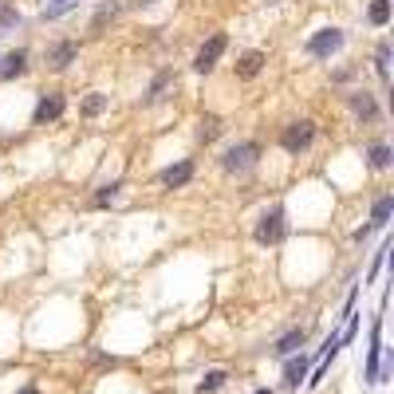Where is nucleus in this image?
I'll return each instance as SVG.
<instances>
[{"instance_id": "nucleus-10", "label": "nucleus", "mask_w": 394, "mask_h": 394, "mask_svg": "<svg viewBox=\"0 0 394 394\" xmlns=\"http://www.w3.org/2000/svg\"><path fill=\"white\" fill-rule=\"evenodd\" d=\"M264 63H268V55L252 48V51H241V55H237L233 71H237V79H257V75L264 71Z\"/></svg>"}, {"instance_id": "nucleus-22", "label": "nucleus", "mask_w": 394, "mask_h": 394, "mask_svg": "<svg viewBox=\"0 0 394 394\" xmlns=\"http://www.w3.org/2000/svg\"><path fill=\"white\" fill-rule=\"evenodd\" d=\"M375 71H379L382 79H391V44H386V40H382L379 51H375Z\"/></svg>"}, {"instance_id": "nucleus-9", "label": "nucleus", "mask_w": 394, "mask_h": 394, "mask_svg": "<svg viewBox=\"0 0 394 394\" xmlns=\"http://www.w3.org/2000/svg\"><path fill=\"white\" fill-rule=\"evenodd\" d=\"M347 103H351V111H355L359 123H379V119H382L379 103H375V95H370V91H351V95H347Z\"/></svg>"}, {"instance_id": "nucleus-26", "label": "nucleus", "mask_w": 394, "mask_h": 394, "mask_svg": "<svg viewBox=\"0 0 394 394\" xmlns=\"http://www.w3.org/2000/svg\"><path fill=\"white\" fill-rule=\"evenodd\" d=\"M382 260H386V245H382L379 252H375V260H370V272H367V280H375V276L382 272Z\"/></svg>"}, {"instance_id": "nucleus-24", "label": "nucleus", "mask_w": 394, "mask_h": 394, "mask_svg": "<svg viewBox=\"0 0 394 394\" xmlns=\"http://www.w3.org/2000/svg\"><path fill=\"white\" fill-rule=\"evenodd\" d=\"M16 24H20V12L8 8V4H0V36H4L8 28H16Z\"/></svg>"}, {"instance_id": "nucleus-17", "label": "nucleus", "mask_w": 394, "mask_h": 394, "mask_svg": "<svg viewBox=\"0 0 394 394\" xmlns=\"http://www.w3.org/2000/svg\"><path fill=\"white\" fill-rule=\"evenodd\" d=\"M367 162H370V170H391L394 154H391L386 142H370V146H367Z\"/></svg>"}, {"instance_id": "nucleus-7", "label": "nucleus", "mask_w": 394, "mask_h": 394, "mask_svg": "<svg viewBox=\"0 0 394 394\" xmlns=\"http://www.w3.org/2000/svg\"><path fill=\"white\" fill-rule=\"evenodd\" d=\"M63 111H67V98H63L60 91H48V95H40L36 111H32V123H36V126H48V123H55Z\"/></svg>"}, {"instance_id": "nucleus-11", "label": "nucleus", "mask_w": 394, "mask_h": 394, "mask_svg": "<svg viewBox=\"0 0 394 394\" xmlns=\"http://www.w3.org/2000/svg\"><path fill=\"white\" fill-rule=\"evenodd\" d=\"M194 182V162L182 158V162H173V166H166L162 170V185H170V189H182V185Z\"/></svg>"}, {"instance_id": "nucleus-23", "label": "nucleus", "mask_w": 394, "mask_h": 394, "mask_svg": "<svg viewBox=\"0 0 394 394\" xmlns=\"http://www.w3.org/2000/svg\"><path fill=\"white\" fill-rule=\"evenodd\" d=\"M119 194H123V182H111V185H103L95 194V205H111V201H119Z\"/></svg>"}, {"instance_id": "nucleus-13", "label": "nucleus", "mask_w": 394, "mask_h": 394, "mask_svg": "<svg viewBox=\"0 0 394 394\" xmlns=\"http://www.w3.org/2000/svg\"><path fill=\"white\" fill-rule=\"evenodd\" d=\"M308 379V359L300 355H288L284 359V386H288V391H300V382Z\"/></svg>"}, {"instance_id": "nucleus-15", "label": "nucleus", "mask_w": 394, "mask_h": 394, "mask_svg": "<svg viewBox=\"0 0 394 394\" xmlns=\"http://www.w3.org/2000/svg\"><path fill=\"white\" fill-rule=\"evenodd\" d=\"M394 213V194H382L375 205H370V229H386Z\"/></svg>"}, {"instance_id": "nucleus-4", "label": "nucleus", "mask_w": 394, "mask_h": 394, "mask_svg": "<svg viewBox=\"0 0 394 394\" xmlns=\"http://www.w3.org/2000/svg\"><path fill=\"white\" fill-rule=\"evenodd\" d=\"M343 44H347L343 28H320V32H311L308 36V55L311 60H332Z\"/></svg>"}, {"instance_id": "nucleus-2", "label": "nucleus", "mask_w": 394, "mask_h": 394, "mask_svg": "<svg viewBox=\"0 0 394 394\" xmlns=\"http://www.w3.org/2000/svg\"><path fill=\"white\" fill-rule=\"evenodd\" d=\"M311 142H316V123L311 119H296L280 130V146L288 154H304V150H311Z\"/></svg>"}, {"instance_id": "nucleus-14", "label": "nucleus", "mask_w": 394, "mask_h": 394, "mask_svg": "<svg viewBox=\"0 0 394 394\" xmlns=\"http://www.w3.org/2000/svg\"><path fill=\"white\" fill-rule=\"evenodd\" d=\"M28 71V51L24 48H12L4 60H0V79H16V75Z\"/></svg>"}, {"instance_id": "nucleus-8", "label": "nucleus", "mask_w": 394, "mask_h": 394, "mask_svg": "<svg viewBox=\"0 0 394 394\" xmlns=\"http://www.w3.org/2000/svg\"><path fill=\"white\" fill-rule=\"evenodd\" d=\"M75 55H79V44H75V40H55V44H48V51H44V60H48L51 71H67L75 63Z\"/></svg>"}, {"instance_id": "nucleus-30", "label": "nucleus", "mask_w": 394, "mask_h": 394, "mask_svg": "<svg viewBox=\"0 0 394 394\" xmlns=\"http://www.w3.org/2000/svg\"><path fill=\"white\" fill-rule=\"evenodd\" d=\"M257 394H272V391H268V386H260V391H257Z\"/></svg>"}, {"instance_id": "nucleus-3", "label": "nucleus", "mask_w": 394, "mask_h": 394, "mask_svg": "<svg viewBox=\"0 0 394 394\" xmlns=\"http://www.w3.org/2000/svg\"><path fill=\"white\" fill-rule=\"evenodd\" d=\"M288 213H284V205H272V209L260 213L257 229H252V237H257V245H276L284 233H288V221H284Z\"/></svg>"}, {"instance_id": "nucleus-1", "label": "nucleus", "mask_w": 394, "mask_h": 394, "mask_svg": "<svg viewBox=\"0 0 394 394\" xmlns=\"http://www.w3.org/2000/svg\"><path fill=\"white\" fill-rule=\"evenodd\" d=\"M260 162V142H237L221 154V170L225 173H248Z\"/></svg>"}, {"instance_id": "nucleus-12", "label": "nucleus", "mask_w": 394, "mask_h": 394, "mask_svg": "<svg viewBox=\"0 0 394 394\" xmlns=\"http://www.w3.org/2000/svg\"><path fill=\"white\" fill-rule=\"evenodd\" d=\"M304 343H308V332H304V327H292V332H284L280 339H276L272 351H276V359H288V355H296Z\"/></svg>"}, {"instance_id": "nucleus-28", "label": "nucleus", "mask_w": 394, "mask_h": 394, "mask_svg": "<svg viewBox=\"0 0 394 394\" xmlns=\"http://www.w3.org/2000/svg\"><path fill=\"white\" fill-rule=\"evenodd\" d=\"M130 4H135V8H146V4H154V0H130Z\"/></svg>"}, {"instance_id": "nucleus-29", "label": "nucleus", "mask_w": 394, "mask_h": 394, "mask_svg": "<svg viewBox=\"0 0 394 394\" xmlns=\"http://www.w3.org/2000/svg\"><path fill=\"white\" fill-rule=\"evenodd\" d=\"M16 394H40V386H24V391H16Z\"/></svg>"}, {"instance_id": "nucleus-18", "label": "nucleus", "mask_w": 394, "mask_h": 394, "mask_svg": "<svg viewBox=\"0 0 394 394\" xmlns=\"http://www.w3.org/2000/svg\"><path fill=\"white\" fill-rule=\"evenodd\" d=\"M221 135H225V119L205 114V119H201V126H197V138H201V142H217Z\"/></svg>"}, {"instance_id": "nucleus-5", "label": "nucleus", "mask_w": 394, "mask_h": 394, "mask_svg": "<svg viewBox=\"0 0 394 394\" xmlns=\"http://www.w3.org/2000/svg\"><path fill=\"white\" fill-rule=\"evenodd\" d=\"M225 48H229V36L225 32H213L201 48H197V55H194V71L197 75H209L213 67H217V60L225 55Z\"/></svg>"}, {"instance_id": "nucleus-6", "label": "nucleus", "mask_w": 394, "mask_h": 394, "mask_svg": "<svg viewBox=\"0 0 394 394\" xmlns=\"http://www.w3.org/2000/svg\"><path fill=\"white\" fill-rule=\"evenodd\" d=\"M367 382L379 386L382 382V320L370 323V347H367Z\"/></svg>"}, {"instance_id": "nucleus-25", "label": "nucleus", "mask_w": 394, "mask_h": 394, "mask_svg": "<svg viewBox=\"0 0 394 394\" xmlns=\"http://www.w3.org/2000/svg\"><path fill=\"white\" fill-rule=\"evenodd\" d=\"M114 12H119V4H103V8H98V12H95V24H91V28H95V32H98V28L107 24V20H111Z\"/></svg>"}, {"instance_id": "nucleus-19", "label": "nucleus", "mask_w": 394, "mask_h": 394, "mask_svg": "<svg viewBox=\"0 0 394 394\" xmlns=\"http://www.w3.org/2000/svg\"><path fill=\"white\" fill-rule=\"evenodd\" d=\"M391 12H394V8H391V0H370L367 20H370L375 28H386V24H391Z\"/></svg>"}, {"instance_id": "nucleus-16", "label": "nucleus", "mask_w": 394, "mask_h": 394, "mask_svg": "<svg viewBox=\"0 0 394 394\" xmlns=\"http://www.w3.org/2000/svg\"><path fill=\"white\" fill-rule=\"evenodd\" d=\"M107 107H111V98L103 95V91H91V95L79 103V114H83V119H98V114L107 111Z\"/></svg>"}, {"instance_id": "nucleus-31", "label": "nucleus", "mask_w": 394, "mask_h": 394, "mask_svg": "<svg viewBox=\"0 0 394 394\" xmlns=\"http://www.w3.org/2000/svg\"><path fill=\"white\" fill-rule=\"evenodd\" d=\"M51 4H71V0H51Z\"/></svg>"}, {"instance_id": "nucleus-20", "label": "nucleus", "mask_w": 394, "mask_h": 394, "mask_svg": "<svg viewBox=\"0 0 394 394\" xmlns=\"http://www.w3.org/2000/svg\"><path fill=\"white\" fill-rule=\"evenodd\" d=\"M225 379H229L225 370H205V379L197 382V394H213V391H221Z\"/></svg>"}, {"instance_id": "nucleus-21", "label": "nucleus", "mask_w": 394, "mask_h": 394, "mask_svg": "<svg viewBox=\"0 0 394 394\" xmlns=\"http://www.w3.org/2000/svg\"><path fill=\"white\" fill-rule=\"evenodd\" d=\"M170 83H178V75H173V71H162L158 79L150 83V91H146V103H158V98H162V91H166Z\"/></svg>"}, {"instance_id": "nucleus-27", "label": "nucleus", "mask_w": 394, "mask_h": 394, "mask_svg": "<svg viewBox=\"0 0 394 394\" xmlns=\"http://www.w3.org/2000/svg\"><path fill=\"white\" fill-rule=\"evenodd\" d=\"M370 233H375V229H370V221H367V225H363V229H355V241H359V245H363V241H367Z\"/></svg>"}]
</instances>
